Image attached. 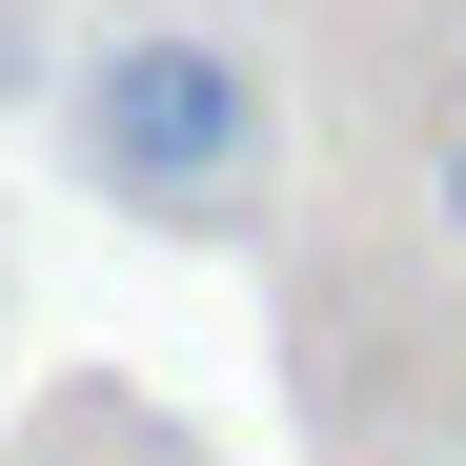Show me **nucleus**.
<instances>
[{
	"label": "nucleus",
	"mask_w": 466,
	"mask_h": 466,
	"mask_svg": "<svg viewBox=\"0 0 466 466\" xmlns=\"http://www.w3.org/2000/svg\"><path fill=\"white\" fill-rule=\"evenodd\" d=\"M61 142H82V183H102V203H142V223H244V203H264L284 102H264V61H244V41L142 21V41H102L82 82H61Z\"/></svg>",
	"instance_id": "obj_1"
},
{
	"label": "nucleus",
	"mask_w": 466,
	"mask_h": 466,
	"mask_svg": "<svg viewBox=\"0 0 466 466\" xmlns=\"http://www.w3.org/2000/svg\"><path fill=\"white\" fill-rule=\"evenodd\" d=\"M446 244H466V122H446Z\"/></svg>",
	"instance_id": "obj_2"
}]
</instances>
